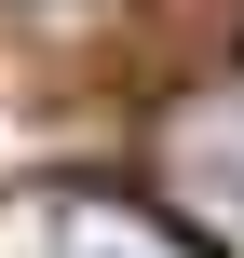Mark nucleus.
<instances>
[{"instance_id":"1","label":"nucleus","mask_w":244,"mask_h":258,"mask_svg":"<svg viewBox=\"0 0 244 258\" xmlns=\"http://www.w3.org/2000/svg\"><path fill=\"white\" fill-rule=\"evenodd\" d=\"M149 163H163V204L204 258H244V68L217 82H177L163 122H149Z\"/></svg>"},{"instance_id":"2","label":"nucleus","mask_w":244,"mask_h":258,"mask_svg":"<svg viewBox=\"0 0 244 258\" xmlns=\"http://www.w3.org/2000/svg\"><path fill=\"white\" fill-rule=\"evenodd\" d=\"M0 258H204V245L136 190H14L0 204Z\"/></svg>"}]
</instances>
